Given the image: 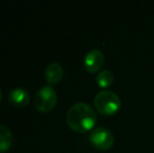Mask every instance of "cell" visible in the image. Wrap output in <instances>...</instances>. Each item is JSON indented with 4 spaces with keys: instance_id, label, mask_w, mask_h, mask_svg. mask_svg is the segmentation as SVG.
I'll list each match as a JSON object with an SVG mask.
<instances>
[{
    "instance_id": "cell-1",
    "label": "cell",
    "mask_w": 154,
    "mask_h": 153,
    "mask_svg": "<svg viewBox=\"0 0 154 153\" xmlns=\"http://www.w3.org/2000/svg\"><path fill=\"white\" fill-rule=\"evenodd\" d=\"M66 121L72 130L84 133L93 128L97 123V115L89 104L78 102L68 109Z\"/></svg>"
},
{
    "instance_id": "cell-2",
    "label": "cell",
    "mask_w": 154,
    "mask_h": 153,
    "mask_svg": "<svg viewBox=\"0 0 154 153\" xmlns=\"http://www.w3.org/2000/svg\"><path fill=\"white\" fill-rule=\"evenodd\" d=\"M94 107L101 115H114L121 107V99L111 90H101L93 99Z\"/></svg>"
},
{
    "instance_id": "cell-3",
    "label": "cell",
    "mask_w": 154,
    "mask_h": 153,
    "mask_svg": "<svg viewBox=\"0 0 154 153\" xmlns=\"http://www.w3.org/2000/svg\"><path fill=\"white\" fill-rule=\"evenodd\" d=\"M58 101L56 90L51 85H45L37 91L34 99L36 108L41 112H49L55 108Z\"/></svg>"
},
{
    "instance_id": "cell-4",
    "label": "cell",
    "mask_w": 154,
    "mask_h": 153,
    "mask_svg": "<svg viewBox=\"0 0 154 153\" xmlns=\"http://www.w3.org/2000/svg\"><path fill=\"white\" fill-rule=\"evenodd\" d=\"M89 141L93 147L105 151L113 146L114 136L108 128L103 126L97 127L89 135Z\"/></svg>"
},
{
    "instance_id": "cell-5",
    "label": "cell",
    "mask_w": 154,
    "mask_h": 153,
    "mask_svg": "<svg viewBox=\"0 0 154 153\" xmlns=\"http://www.w3.org/2000/svg\"><path fill=\"white\" fill-rule=\"evenodd\" d=\"M105 62L104 54L99 48H92L85 55L84 67L89 72H97L102 68Z\"/></svg>"
},
{
    "instance_id": "cell-6",
    "label": "cell",
    "mask_w": 154,
    "mask_h": 153,
    "mask_svg": "<svg viewBox=\"0 0 154 153\" xmlns=\"http://www.w3.org/2000/svg\"><path fill=\"white\" fill-rule=\"evenodd\" d=\"M8 101L16 107H24L29 102V93L26 89L21 87L14 88L8 93Z\"/></svg>"
},
{
    "instance_id": "cell-7",
    "label": "cell",
    "mask_w": 154,
    "mask_h": 153,
    "mask_svg": "<svg viewBox=\"0 0 154 153\" xmlns=\"http://www.w3.org/2000/svg\"><path fill=\"white\" fill-rule=\"evenodd\" d=\"M63 74H64V70L62 65L58 62H51L45 68V79L47 83L51 85L59 83L63 77Z\"/></svg>"
},
{
    "instance_id": "cell-8",
    "label": "cell",
    "mask_w": 154,
    "mask_h": 153,
    "mask_svg": "<svg viewBox=\"0 0 154 153\" xmlns=\"http://www.w3.org/2000/svg\"><path fill=\"white\" fill-rule=\"evenodd\" d=\"M13 143V134L11 129L5 125L0 124V152H5L10 149Z\"/></svg>"
},
{
    "instance_id": "cell-9",
    "label": "cell",
    "mask_w": 154,
    "mask_h": 153,
    "mask_svg": "<svg viewBox=\"0 0 154 153\" xmlns=\"http://www.w3.org/2000/svg\"><path fill=\"white\" fill-rule=\"evenodd\" d=\"M95 81H97V85L102 88H107L109 86L112 85L114 81V77L110 70L104 69L102 72H100L97 74V76L95 77Z\"/></svg>"
},
{
    "instance_id": "cell-10",
    "label": "cell",
    "mask_w": 154,
    "mask_h": 153,
    "mask_svg": "<svg viewBox=\"0 0 154 153\" xmlns=\"http://www.w3.org/2000/svg\"><path fill=\"white\" fill-rule=\"evenodd\" d=\"M1 100H2V91H1V89H0V102H1Z\"/></svg>"
}]
</instances>
